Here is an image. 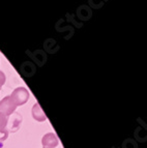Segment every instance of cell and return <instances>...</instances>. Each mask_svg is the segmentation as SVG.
<instances>
[{"label": "cell", "mask_w": 147, "mask_h": 148, "mask_svg": "<svg viewBox=\"0 0 147 148\" xmlns=\"http://www.w3.org/2000/svg\"><path fill=\"white\" fill-rule=\"evenodd\" d=\"M10 99L16 106H22L29 99V91L25 87H18L10 94Z\"/></svg>", "instance_id": "1"}, {"label": "cell", "mask_w": 147, "mask_h": 148, "mask_svg": "<svg viewBox=\"0 0 147 148\" xmlns=\"http://www.w3.org/2000/svg\"><path fill=\"white\" fill-rule=\"evenodd\" d=\"M16 109H17V106L14 104L10 96H5L4 99L0 101V113L10 116L16 111Z\"/></svg>", "instance_id": "2"}, {"label": "cell", "mask_w": 147, "mask_h": 148, "mask_svg": "<svg viewBox=\"0 0 147 148\" xmlns=\"http://www.w3.org/2000/svg\"><path fill=\"white\" fill-rule=\"evenodd\" d=\"M59 141L54 133H48L46 134L42 139V144L44 147L47 148H55L58 145Z\"/></svg>", "instance_id": "3"}, {"label": "cell", "mask_w": 147, "mask_h": 148, "mask_svg": "<svg viewBox=\"0 0 147 148\" xmlns=\"http://www.w3.org/2000/svg\"><path fill=\"white\" fill-rule=\"evenodd\" d=\"M31 114H32V117L36 121H38V122H44L47 119L46 115H45L44 111H43V109L41 108V106L37 103H35L34 106L32 107Z\"/></svg>", "instance_id": "4"}, {"label": "cell", "mask_w": 147, "mask_h": 148, "mask_svg": "<svg viewBox=\"0 0 147 148\" xmlns=\"http://www.w3.org/2000/svg\"><path fill=\"white\" fill-rule=\"evenodd\" d=\"M8 116L0 113V130H4L6 127V125H8Z\"/></svg>", "instance_id": "5"}, {"label": "cell", "mask_w": 147, "mask_h": 148, "mask_svg": "<svg viewBox=\"0 0 147 148\" xmlns=\"http://www.w3.org/2000/svg\"><path fill=\"white\" fill-rule=\"evenodd\" d=\"M8 137V131L6 130V128H4V130H0V143L6 140Z\"/></svg>", "instance_id": "6"}, {"label": "cell", "mask_w": 147, "mask_h": 148, "mask_svg": "<svg viewBox=\"0 0 147 148\" xmlns=\"http://www.w3.org/2000/svg\"><path fill=\"white\" fill-rule=\"evenodd\" d=\"M5 80H6V78H5V75L3 74L1 71H0V87H2V85L5 83Z\"/></svg>", "instance_id": "7"}, {"label": "cell", "mask_w": 147, "mask_h": 148, "mask_svg": "<svg viewBox=\"0 0 147 148\" xmlns=\"http://www.w3.org/2000/svg\"><path fill=\"white\" fill-rule=\"evenodd\" d=\"M0 90H1V87H0Z\"/></svg>", "instance_id": "8"}, {"label": "cell", "mask_w": 147, "mask_h": 148, "mask_svg": "<svg viewBox=\"0 0 147 148\" xmlns=\"http://www.w3.org/2000/svg\"><path fill=\"white\" fill-rule=\"evenodd\" d=\"M44 148H47V147H44Z\"/></svg>", "instance_id": "9"}]
</instances>
